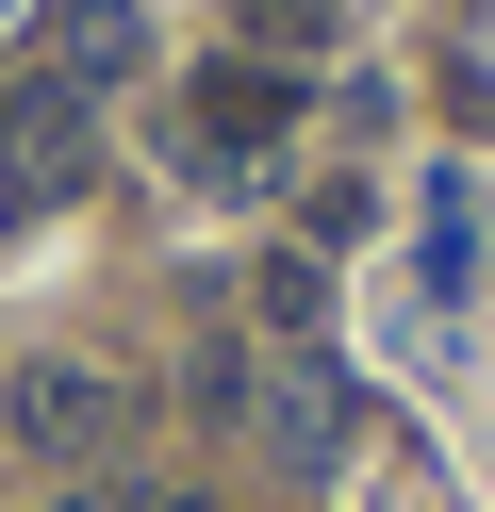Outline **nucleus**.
Listing matches in <instances>:
<instances>
[{
  "label": "nucleus",
  "mask_w": 495,
  "mask_h": 512,
  "mask_svg": "<svg viewBox=\"0 0 495 512\" xmlns=\"http://www.w3.org/2000/svg\"><path fill=\"white\" fill-rule=\"evenodd\" d=\"M17 446H33V463H99V446H116V380L17 364Z\"/></svg>",
  "instance_id": "7ed1b4c3"
},
{
  "label": "nucleus",
  "mask_w": 495,
  "mask_h": 512,
  "mask_svg": "<svg viewBox=\"0 0 495 512\" xmlns=\"http://www.w3.org/2000/svg\"><path fill=\"white\" fill-rule=\"evenodd\" d=\"M132 67H149L132 0H50V17H33V83H50V100H99V83H132Z\"/></svg>",
  "instance_id": "f03ea898"
},
{
  "label": "nucleus",
  "mask_w": 495,
  "mask_h": 512,
  "mask_svg": "<svg viewBox=\"0 0 495 512\" xmlns=\"http://www.w3.org/2000/svg\"><path fill=\"white\" fill-rule=\"evenodd\" d=\"M446 100L495 133V0H462V34H446Z\"/></svg>",
  "instance_id": "39448f33"
},
{
  "label": "nucleus",
  "mask_w": 495,
  "mask_h": 512,
  "mask_svg": "<svg viewBox=\"0 0 495 512\" xmlns=\"http://www.w3.org/2000/svg\"><path fill=\"white\" fill-rule=\"evenodd\" d=\"M297 133V67H198V149H281Z\"/></svg>",
  "instance_id": "20e7f679"
},
{
  "label": "nucleus",
  "mask_w": 495,
  "mask_h": 512,
  "mask_svg": "<svg viewBox=\"0 0 495 512\" xmlns=\"http://www.w3.org/2000/svg\"><path fill=\"white\" fill-rule=\"evenodd\" d=\"M66 182H83V100H50V83H0V232H17V215H50Z\"/></svg>",
  "instance_id": "f257e3e1"
}]
</instances>
